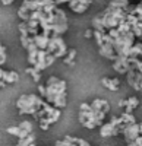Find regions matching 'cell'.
Masks as SVG:
<instances>
[{"mask_svg":"<svg viewBox=\"0 0 142 146\" xmlns=\"http://www.w3.org/2000/svg\"><path fill=\"white\" fill-rule=\"evenodd\" d=\"M5 86H6V83L3 80H0V88H5Z\"/></svg>","mask_w":142,"mask_h":146,"instance_id":"cell-35","label":"cell"},{"mask_svg":"<svg viewBox=\"0 0 142 146\" xmlns=\"http://www.w3.org/2000/svg\"><path fill=\"white\" fill-rule=\"evenodd\" d=\"M126 78H127V83L135 89V91H141V83L136 80V76H135V69H129L127 73H126Z\"/></svg>","mask_w":142,"mask_h":146,"instance_id":"cell-13","label":"cell"},{"mask_svg":"<svg viewBox=\"0 0 142 146\" xmlns=\"http://www.w3.org/2000/svg\"><path fill=\"white\" fill-rule=\"evenodd\" d=\"M98 50H100V54H101L103 57H105V58H110V60H113V62L117 58V54H116V51H114L113 45L109 44V42H103V44L98 47Z\"/></svg>","mask_w":142,"mask_h":146,"instance_id":"cell-8","label":"cell"},{"mask_svg":"<svg viewBox=\"0 0 142 146\" xmlns=\"http://www.w3.org/2000/svg\"><path fill=\"white\" fill-rule=\"evenodd\" d=\"M126 104H127V101H126V100H123V101H120V102H119V107H123V108H125V107H126Z\"/></svg>","mask_w":142,"mask_h":146,"instance_id":"cell-33","label":"cell"},{"mask_svg":"<svg viewBox=\"0 0 142 146\" xmlns=\"http://www.w3.org/2000/svg\"><path fill=\"white\" fill-rule=\"evenodd\" d=\"M6 131L9 133V135H12V136H16L18 139H22V137H25V136H28V135H29L28 131H25L23 129H21L19 126H12V127H7V129H6Z\"/></svg>","mask_w":142,"mask_h":146,"instance_id":"cell-14","label":"cell"},{"mask_svg":"<svg viewBox=\"0 0 142 146\" xmlns=\"http://www.w3.org/2000/svg\"><path fill=\"white\" fill-rule=\"evenodd\" d=\"M120 118L123 120V123H135V121H136L133 114H131V113H123L120 115Z\"/></svg>","mask_w":142,"mask_h":146,"instance_id":"cell-22","label":"cell"},{"mask_svg":"<svg viewBox=\"0 0 142 146\" xmlns=\"http://www.w3.org/2000/svg\"><path fill=\"white\" fill-rule=\"evenodd\" d=\"M75 56H76V50H75V48H70V50H67V54L63 57V62H65L66 64H69V66H73V64H75V63H73Z\"/></svg>","mask_w":142,"mask_h":146,"instance_id":"cell-18","label":"cell"},{"mask_svg":"<svg viewBox=\"0 0 142 146\" xmlns=\"http://www.w3.org/2000/svg\"><path fill=\"white\" fill-rule=\"evenodd\" d=\"M127 12L125 9H117L107 6V9L103 10L101 13L95 15L92 19V28L100 32H107L111 28H117L122 22L126 21Z\"/></svg>","mask_w":142,"mask_h":146,"instance_id":"cell-1","label":"cell"},{"mask_svg":"<svg viewBox=\"0 0 142 146\" xmlns=\"http://www.w3.org/2000/svg\"><path fill=\"white\" fill-rule=\"evenodd\" d=\"M113 69L117 73H127L129 69H132L131 62H129V57H126V56H117V58L113 62Z\"/></svg>","mask_w":142,"mask_h":146,"instance_id":"cell-7","label":"cell"},{"mask_svg":"<svg viewBox=\"0 0 142 146\" xmlns=\"http://www.w3.org/2000/svg\"><path fill=\"white\" fill-rule=\"evenodd\" d=\"M2 80H3L6 85H7V83H15V82L19 80V75H18L16 72H13V70H10V72H3Z\"/></svg>","mask_w":142,"mask_h":146,"instance_id":"cell-16","label":"cell"},{"mask_svg":"<svg viewBox=\"0 0 142 146\" xmlns=\"http://www.w3.org/2000/svg\"><path fill=\"white\" fill-rule=\"evenodd\" d=\"M34 142H35V136L32 135V133H29L28 136L22 137V139H19L16 146H29V145H31V143H34Z\"/></svg>","mask_w":142,"mask_h":146,"instance_id":"cell-19","label":"cell"},{"mask_svg":"<svg viewBox=\"0 0 142 146\" xmlns=\"http://www.w3.org/2000/svg\"><path fill=\"white\" fill-rule=\"evenodd\" d=\"M81 3H84V5H88V6H91L92 5V0H79Z\"/></svg>","mask_w":142,"mask_h":146,"instance_id":"cell-32","label":"cell"},{"mask_svg":"<svg viewBox=\"0 0 142 146\" xmlns=\"http://www.w3.org/2000/svg\"><path fill=\"white\" fill-rule=\"evenodd\" d=\"M105 115H107L105 113L97 111V110H94V108L81 110L79 111V121H81V124L87 129H95V127L103 124Z\"/></svg>","mask_w":142,"mask_h":146,"instance_id":"cell-4","label":"cell"},{"mask_svg":"<svg viewBox=\"0 0 142 146\" xmlns=\"http://www.w3.org/2000/svg\"><path fill=\"white\" fill-rule=\"evenodd\" d=\"M0 2H2V5H3V6H9V5L13 3L15 0H0Z\"/></svg>","mask_w":142,"mask_h":146,"instance_id":"cell-30","label":"cell"},{"mask_svg":"<svg viewBox=\"0 0 142 146\" xmlns=\"http://www.w3.org/2000/svg\"><path fill=\"white\" fill-rule=\"evenodd\" d=\"M69 5V9L75 12V13H84V12L88 10V5H84V3H81L79 0H70V2L67 3Z\"/></svg>","mask_w":142,"mask_h":146,"instance_id":"cell-10","label":"cell"},{"mask_svg":"<svg viewBox=\"0 0 142 146\" xmlns=\"http://www.w3.org/2000/svg\"><path fill=\"white\" fill-rule=\"evenodd\" d=\"M129 5V0H111V2L109 3V6L111 7H117V9H126Z\"/></svg>","mask_w":142,"mask_h":146,"instance_id":"cell-20","label":"cell"},{"mask_svg":"<svg viewBox=\"0 0 142 146\" xmlns=\"http://www.w3.org/2000/svg\"><path fill=\"white\" fill-rule=\"evenodd\" d=\"M91 107H92L94 110H97V111H103V113H105V114L110 111V104L105 101V100H94V101L91 102Z\"/></svg>","mask_w":142,"mask_h":146,"instance_id":"cell-11","label":"cell"},{"mask_svg":"<svg viewBox=\"0 0 142 146\" xmlns=\"http://www.w3.org/2000/svg\"><path fill=\"white\" fill-rule=\"evenodd\" d=\"M101 83H103L107 89H110V91L116 92L117 89H119V83H120V80L117 79V78H114V79H110V78H103V79H101Z\"/></svg>","mask_w":142,"mask_h":146,"instance_id":"cell-12","label":"cell"},{"mask_svg":"<svg viewBox=\"0 0 142 146\" xmlns=\"http://www.w3.org/2000/svg\"><path fill=\"white\" fill-rule=\"evenodd\" d=\"M6 63V53H2L0 51V66Z\"/></svg>","mask_w":142,"mask_h":146,"instance_id":"cell-26","label":"cell"},{"mask_svg":"<svg viewBox=\"0 0 142 146\" xmlns=\"http://www.w3.org/2000/svg\"><path fill=\"white\" fill-rule=\"evenodd\" d=\"M47 102L53 104L56 108L66 107V82L56 76H50L45 85V96Z\"/></svg>","mask_w":142,"mask_h":146,"instance_id":"cell-2","label":"cell"},{"mask_svg":"<svg viewBox=\"0 0 142 146\" xmlns=\"http://www.w3.org/2000/svg\"><path fill=\"white\" fill-rule=\"evenodd\" d=\"M139 92H141V94H142V82H141V91H139Z\"/></svg>","mask_w":142,"mask_h":146,"instance_id":"cell-36","label":"cell"},{"mask_svg":"<svg viewBox=\"0 0 142 146\" xmlns=\"http://www.w3.org/2000/svg\"><path fill=\"white\" fill-rule=\"evenodd\" d=\"M43 104H44L43 96H38L35 94L21 95L19 100L16 101V107L19 110V114H31V115H34L37 113L43 107Z\"/></svg>","mask_w":142,"mask_h":146,"instance_id":"cell-3","label":"cell"},{"mask_svg":"<svg viewBox=\"0 0 142 146\" xmlns=\"http://www.w3.org/2000/svg\"><path fill=\"white\" fill-rule=\"evenodd\" d=\"M56 146H78V143H72V142H69L63 137V140H57L56 142Z\"/></svg>","mask_w":142,"mask_h":146,"instance_id":"cell-25","label":"cell"},{"mask_svg":"<svg viewBox=\"0 0 142 146\" xmlns=\"http://www.w3.org/2000/svg\"><path fill=\"white\" fill-rule=\"evenodd\" d=\"M135 44V35L132 32V29L126 32V34H120L119 38H116L113 42V48L117 56H126L129 57V53H131V48Z\"/></svg>","mask_w":142,"mask_h":146,"instance_id":"cell-5","label":"cell"},{"mask_svg":"<svg viewBox=\"0 0 142 146\" xmlns=\"http://www.w3.org/2000/svg\"><path fill=\"white\" fill-rule=\"evenodd\" d=\"M38 91H40V95L43 96H45V86H43V85H38Z\"/></svg>","mask_w":142,"mask_h":146,"instance_id":"cell-28","label":"cell"},{"mask_svg":"<svg viewBox=\"0 0 142 146\" xmlns=\"http://www.w3.org/2000/svg\"><path fill=\"white\" fill-rule=\"evenodd\" d=\"M84 35H85V38H91V36H94V29H87Z\"/></svg>","mask_w":142,"mask_h":146,"instance_id":"cell-27","label":"cell"},{"mask_svg":"<svg viewBox=\"0 0 142 146\" xmlns=\"http://www.w3.org/2000/svg\"><path fill=\"white\" fill-rule=\"evenodd\" d=\"M18 126L21 129H23L25 131H28V133H32V123H31V121H21Z\"/></svg>","mask_w":142,"mask_h":146,"instance_id":"cell-23","label":"cell"},{"mask_svg":"<svg viewBox=\"0 0 142 146\" xmlns=\"http://www.w3.org/2000/svg\"><path fill=\"white\" fill-rule=\"evenodd\" d=\"M54 2H56V5L59 6V5H63V3H69L70 0H54Z\"/></svg>","mask_w":142,"mask_h":146,"instance_id":"cell-31","label":"cell"},{"mask_svg":"<svg viewBox=\"0 0 142 146\" xmlns=\"http://www.w3.org/2000/svg\"><path fill=\"white\" fill-rule=\"evenodd\" d=\"M127 101V104H126V107H125V113H133V110L139 105V100L138 98H135V96H131V98H127L126 100Z\"/></svg>","mask_w":142,"mask_h":146,"instance_id":"cell-17","label":"cell"},{"mask_svg":"<svg viewBox=\"0 0 142 146\" xmlns=\"http://www.w3.org/2000/svg\"><path fill=\"white\" fill-rule=\"evenodd\" d=\"M78 146H91L87 140H84V139H79L78 140Z\"/></svg>","mask_w":142,"mask_h":146,"instance_id":"cell-29","label":"cell"},{"mask_svg":"<svg viewBox=\"0 0 142 146\" xmlns=\"http://www.w3.org/2000/svg\"><path fill=\"white\" fill-rule=\"evenodd\" d=\"M122 135L125 136V140H126L127 145L132 143L139 136V124L136 123V121H135V123H126L125 129L122 130Z\"/></svg>","mask_w":142,"mask_h":146,"instance_id":"cell-6","label":"cell"},{"mask_svg":"<svg viewBox=\"0 0 142 146\" xmlns=\"http://www.w3.org/2000/svg\"><path fill=\"white\" fill-rule=\"evenodd\" d=\"M69 25H67V22L65 23H51V35H63L66 31H67Z\"/></svg>","mask_w":142,"mask_h":146,"instance_id":"cell-15","label":"cell"},{"mask_svg":"<svg viewBox=\"0 0 142 146\" xmlns=\"http://www.w3.org/2000/svg\"><path fill=\"white\" fill-rule=\"evenodd\" d=\"M28 75H31L32 76V79H34V82H40V79H41V76H40V70H37L34 66H29V67H27V70H25Z\"/></svg>","mask_w":142,"mask_h":146,"instance_id":"cell-21","label":"cell"},{"mask_svg":"<svg viewBox=\"0 0 142 146\" xmlns=\"http://www.w3.org/2000/svg\"><path fill=\"white\" fill-rule=\"evenodd\" d=\"M3 72H5V70L0 67V80H2V78H3Z\"/></svg>","mask_w":142,"mask_h":146,"instance_id":"cell-34","label":"cell"},{"mask_svg":"<svg viewBox=\"0 0 142 146\" xmlns=\"http://www.w3.org/2000/svg\"><path fill=\"white\" fill-rule=\"evenodd\" d=\"M29 146H37V145H35V143H31V145H29Z\"/></svg>","mask_w":142,"mask_h":146,"instance_id":"cell-37","label":"cell"},{"mask_svg":"<svg viewBox=\"0 0 142 146\" xmlns=\"http://www.w3.org/2000/svg\"><path fill=\"white\" fill-rule=\"evenodd\" d=\"M103 35H104V32H100V31H95V29H94V38H95V42H97V45H98V47L104 42Z\"/></svg>","mask_w":142,"mask_h":146,"instance_id":"cell-24","label":"cell"},{"mask_svg":"<svg viewBox=\"0 0 142 146\" xmlns=\"http://www.w3.org/2000/svg\"><path fill=\"white\" fill-rule=\"evenodd\" d=\"M32 40H34L35 45H37V47L40 48V50H45V48H47V45H49L50 36H47V35H44V34L38 32L37 35H34V36H32Z\"/></svg>","mask_w":142,"mask_h":146,"instance_id":"cell-9","label":"cell"}]
</instances>
